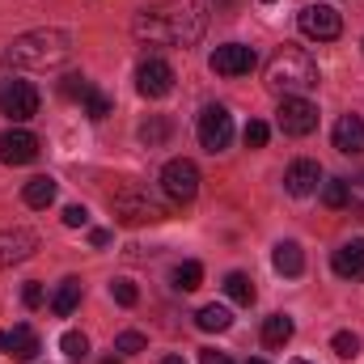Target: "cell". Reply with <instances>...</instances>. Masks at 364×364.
Here are the masks:
<instances>
[{
	"mask_svg": "<svg viewBox=\"0 0 364 364\" xmlns=\"http://www.w3.org/2000/svg\"><path fill=\"white\" fill-rule=\"evenodd\" d=\"M267 136H272V127H267L263 119H250V123H246V149H263Z\"/></svg>",
	"mask_w": 364,
	"mask_h": 364,
	"instance_id": "cell-29",
	"label": "cell"
},
{
	"mask_svg": "<svg viewBox=\"0 0 364 364\" xmlns=\"http://www.w3.org/2000/svg\"><path fill=\"white\" fill-rule=\"evenodd\" d=\"M331 267L343 279H364V242H343L335 255H331Z\"/></svg>",
	"mask_w": 364,
	"mask_h": 364,
	"instance_id": "cell-17",
	"label": "cell"
},
{
	"mask_svg": "<svg viewBox=\"0 0 364 364\" xmlns=\"http://www.w3.org/2000/svg\"><path fill=\"white\" fill-rule=\"evenodd\" d=\"M34 250H38V233H30V229H4L0 233V272L13 267V263H26Z\"/></svg>",
	"mask_w": 364,
	"mask_h": 364,
	"instance_id": "cell-13",
	"label": "cell"
},
{
	"mask_svg": "<svg viewBox=\"0 0 364 364\" xmlns=\"http://www.w3.org/2000/svg\"><path fill=\"white\" fill-rule=\"evenodd\" d=\"M322 203H326L331 212L348 208V182H343V178H331L326 186H322Z\"/></svg>",
	"mask_w": 364,
	"mask_h": 364,
	"instance_id": "cell-27",
	"label": "cell"
},
{
	"mask_svg": "<svg viewBox=\"0 0 364 364\" xmlns=\"http://www.w3.org/2000/svg\"><path fill=\"white\" fill-rule=\"evenodd\" d=\"M246 364H267V360H246Z\"/></svg>",
	"mask_w": 364,
	"mask_h": 364,
	"instance_id": "cell-40",
	"label": "cell"
},
{
	"mask_svg": "<svg viewBox=\"0 0 364 364\" xmlns=\"http://www.w3.org/2000/svg\"><path fill=\"white\" fill-rule=\"evenodd\" d=\"M73 55V34L60 26H43V30H26L4 47V60L13 68H55Z\"/></svg>",
	"mask_w": 364,
	"mask_h": 364,
	"instance_id": "cell-2",
	"label": "cell"
},
{
	"mask_svg": "<svg viewBox=\"0 0 364 364\" xmlns=\"http://www.w3.org/2000/svg\"><path fill=\"white\" fill-rule=\"evenodd\" d=\"M199 364H233V360H229L225 352H216V348H203V352H199Z\"/></svg>",
	"mask_w": 364,
	"mask_h": 364,
	"instance_id": "cell-37",
	"label": "cell"
},
{
	"mask_svg": "<svg viewBox=\"0 0 364 364\" xmlns=\"http://www.w3.org/2000/svg\"><path fill=\"white\" fill-rule=\"evenodd\" d=\"M195 326H199V331H216V335H220V331H229V326H233V314H229L225 305H203V309L195 314Z\"/></svg>",
	"mask_w": 364,
	"mask_h": 364,
	"instance_id": "cell-22",
	"label": "cell"
},
{
	"mask_svg": "<svg viewBox=\"0 0 364 364\" xmlns=\"http://www.w3.org/2000/svg\"><path fill=\"white\" fill-rule=\"evenodd\" d=\"M348 203H352V208H356V212L364 216V174L348 182Z\"/></svg>",
	"mask_w": 364,
	"mask_h": 364,
	"instance_id": "cell-35",
	"label": "cell"
},
{
	"mask_svg": "<svg viewBox=\"0 0 364 364\" xmlns=\"http://www.w3.org/2000/svg\"><path fill=\"white\" fill-rule=\"evenodd\" d=\"M318 81L322 77H318L314 55L301 51V47H292V43H284L267 60V85L275 93H284V97H305L309 90H318Z\"/></svg>",
	"mask_w": 364,
	"mask_h": 364,
	"instance_id": "cell-3",
	"label": "cell"
},
{
	"mask_svg": "<svg viewBox=\"0 0 364 364\" xmlns=\"http://www.w3.org/2000/svg\"><path fill=\"white\" fill-rule=\"evenodd\" d=\"M292 364H309V360H292Z\"/></svg>",
	"mask_w": 364,
	"mask_h": 364,
	"instance_id": "cell-41",
	"label": "cell"
},
{
	"mask_svg": "<svg viewBox=\"0 0 364 364\" xmlns=\"http://www.w3.org/2000/svg\"><path fill=\"white\" fill-rule=\"evenodd\" d=\"M335 149L343 157H360L364 153V114H343L335 123Z\"/></svg>",
	"mask_w": 364,
	"mask_h": 364,
	"instance_id": "cell-15",
	"label": "cell"
},
{
	"mask_svg": "<svg viewBox=\"0 0 364 364\" xmlns=\"http://www.w3.org/2000/svg\"><path fill=\"white\" fill-rule=\"evenodd\" d=\"M0 352L13 356V360H34V356H38V335H34L30 326L0 331Z\"/></svg>",
	"mask_w": 364,
	"mask_h": 364,
	"instance_id": "cell-16",
	"label": "cell"
},
{
	"mask_svg": "<svg viewBox=\"0 0 364 364\" xmlns=\"http://www.w3.org/2000/svg\"><path fill=\"white\" fill-rule=\"evenodd\" d=\"M60 348H64L68 360H85V356H90V339H85L81 331H68V335L60 339Z\"/></svg>",
	"mask_w": 364,
	"mask_h": 364,
	"instance_id": "cell-28",
	"label": "cell"
},
{
	"mask_svg": "<svg viewBox=\"0 0 364 364\" xmlns=\"http://www.w3.org/2000/svg\"><path fill=\"white\" fill-rule=\"evenodd\" d=\"M90 90H93V85L81 77V73H68V77L60 81V93H64V97H85Z\"/></svg>",
	"mask_w": 364,
	"mask_h": 364,
	"instance_id": "cell-32",
	"label": "cell"
},
{
	"mask_svg": "<svg viewBox=\"0 0 364 364\" xmlns=\"http://www.w3.org/2000/svg\"><path fill=\"white\" fill-rule=\"evenodd\" d=\"M296 21H301V30H305L309 38H318V43H331V38L343 34V17H339L331 4H305Z\"/></svg>",
	"mask_w": 364,
	"mask_h": 364,
	"instance_id": "cell-9",
	"label": "cell"
},
{
	"mask_svg": "<svg viewBox=\"0 0 364 364\" xmlns=\"http://www.w3.org/2000/svg\"><path fill=\"white\" fill-rule=\"evenodd\" d=\"M275 123L284 136H309L318 127V106L309 97H284L279 110H275Z\"/></svg>",
	"mask_w": 364,
	"mask_h": 364,
	"instance_id": "cell-7",
	"label": "cell"
},
{
	"mask_svg": "<svg viewBox=\"0 0 364 364\" xmlns=\"http://www.w3.org/2000/svg\"><path fill=\"white\" fill-rule=\"evenodd\" d=\"M140 140L149 144V149H157V144H166L170 140V119L166 114H153L144 127H140Z\"/></svg>",
	"mask_w": 364,
	"mask_h": 364,
	"instance_id": "cell-24",
	"label": "cell"
},
{
	"mask_svg": "<svg viewBox=\"0 0 364 364\" xmlns=\"http://www.w3.org/2000/svg\"><path fill=\"white\" fill-rule=\"evenodd\" d=\"M114 352H123V356H136V352H144V335H140V331H123V335L114 339Z\"/></svg>",
	"mask_w": 364,
	"mask_h": 364,
	"instance_id": "cell-31",
	"label": "cell"
},
{
	"mask_svg": "<svg viewBox=\"0 0 364 364\" xmlns=\"http://www.w3.org/2000/svg\"><path fill=\"white\" fill-rule=\"evenodd\" d=\"M161 191H166L174 203H191V199L199 195V166L186 161V157L166 161V170H161Z\"/></svg>",
	"mask_w": 364,
	"mask_h": 364,
	"instance_id": "cell-6",
	"label": "cell"
},
{
	"mask_svg": "<svg viewBox=\"0 0 364 364\" xmlns=\"http://www.w3.org/2000/svg\"><path fill=\"white\" fill-rule=\"evenodd\" d=\"M85 110H90V119H106V114H110V97L97 93V90H90L85 93Z\"/></svg>",
	"mask_w": 364,
	"mask_h": 364,
	"instance_id": "cell-33",
	"label": "cell"
},
{
	"mask_svg": "<svg viewBox=\"0 0 364 364\" xmlns=\"http://www.w3.org/2000/svg\"><path fill=\"white\" fill-rule=\"evenodd\" d=\"M110 296H114L119 305H127V309L140 301V292H136V284H132V279H114V284H110Z\"/></svg>",
	"mask_w": 364,
	"mask_h": 364,
	"instance_id": "cell-30",
	"label": "cell"
},
{
	"mask_svg": "<svg viewBox=\"0 0 364 364\" xmlns=\"http://www.w3.org/2000/svg\"><path fill=\"white\" fill-rule=\"evenodd\" d=\"M331 352H335L339 360H356V356H360V339H356L352 331H339V335L331 339Z\"/></svg>",
	"mask_w": 364,
	"mask_h": 364,
	"instance_id": "cell-26",
	"label": "cell"
},
{
	"mask_svg": "<svg viewBox=\"0 0 364 364\" xmlns=\"http://www.w3.org/2000/svg\"><path fill=\"white\" fill-rule=\"evenodd\" d=\"M21 301H26V309H38V305H43V284L30 279V284L21 288Z\"/></svg>",
	"mask_w": 364,
	"mask_h": 364,
	"instance_id": "cell-36",
	"label": "cell"
},
{
	"mask_svg": "<svg viewBox=\"0 0 364 364\" xmlns=\"http://www.w3.org/2000/svg\"><path fill=\"white\" fill-rule=\"evenodd\" d=\"M229 140H233V114L225 106H203V114H199V144L208 153H220V149H229Z\"/></svg>",
	"mask_w": 364,
	"mask_h": 364,
	"instance_id": "cell-8",
	"label": "cell"
},
{
	"mask_svg": "<svg viewBox=\"0 0 364 364\" xmlns=\"http://www.w3.org/2000/svg\"><path fill=\"white\" fill-rule=\"evenodd\" d=\"M21 199H26V208H47V203L55 199V178H47V174L30 178L26 191H21Z\"/></svg>",
	"mask_w": 364,
	"mask_h": 364,
	"instance_id": "cell-20",
	"label": "cell"
},
{
	"mask_svg": "<svg viewBox=\"0 0 364 364\" xmlns=\"http://www.w3.org/2000/svg\"><path fill=\"white\" fill-rule=\"evenodd\" d=\"M161 364H186V360H182V356H166Z\"/></svg>",
	"mask_w": 364,
	"mask_h": 364,
	"instance_id": "cell-39",
	"label": "cell"
},
{
	"mask_svg": "<svg viewBox=\"0 0 364 364\" xmlns=\"http://www.w3.org/2000/svg\"><path fill=\"white\" fill-rule=\"evenodd\" d=\"M225 292H229L237 305H250V301H255V284H250V275H246V272L225 275Z\"/></svg>",
	"mask_w": 364,
	"mask_h": 364,
	"instance_id": "cell-23",
	"label": "cell"
},
{
	"mask_svg": "<svg viewBox=\"0 0 364 364\" xmlns=\"http://www.w3.org/2000/svg\"><path fill=\"white\" fill-rule=\"evenodd\" d=\"M106 364H114V360H106Z\"/></svg>",
	"mask_w": 364,
	"mask_h": 364,
	"instance_id": "cell-43",
	"label": "cell"
},
{
	"mask_svg": "<svg viewBox=\"0 0 364 364\" xmlns=\"http://www.w3.org/2000/svg\"><path fill=\"white\" fill-rule=\"evenodd\" d=\"M0 114H9L13 123L34 119V114H38V90H34L30 81H17V77L0 81Z\"/></svg>",
	"mask_w": 364,
	"mask_h": 364,
	"instance_id": "cell-5",
	"label": "cell"
},
{
	"mask_svg": "<svg viewBox=\"0 0 364 364\" xmlns=\"http://www.w3.org/2000/svg\"><path fill=\"white\" fill-rule=\"evenodd\" d=\"M77 305H81V279H77V275H68V279L60 284V292L51 296V309H55L60 318H68Z\"/></svg>",
	"mask_w": 364,
	"mask_h": 364,
	"instance_id": "cell-19",
	"label": "cell"
},
{
	"mask_svg": "<svg viewBox=\"0 0 364 364\" xmlns=\"http://www.w3.org/2000/svg\"><path fill=\"white\" fill-rule=\"evenodd\" d=\"M292 331H296V326H292L288 314H272V318L263 322V343H267V348H284V343L292 339Z\"/></svg>",
	"mask_w": 364,
	"mask_h": 364,
	"instance_id": "cell-21",
	"label": "cell"
},
{
	"mask_svg": "<svg viewBox=\"0 0 364 364\" xmlns=\"http://www.w3.org/2000/svg\"><path fill=\"white\" fill-rule=\"evenodd\" d=\"M136 90L144 93V97H166V93L174 90V68H170L166 60L149 55V60L136 68Z\"/></svg>",
	"mask_w": 364,
	"mask_h": 364,
	"instance_id": "cell-11",
	"label": "cell"
},
{
	"mask_svg": "<svg viewBox=\"0 0 364 364\" xmlns=\"http://www.w3.org/2000/svg\"><path fill=\"white\" fill-rule=\"evenodd\" d=\"M263 4H272V0H263Z\"/></svg>",
	"mask_w": 364,
	"mask_h": 364,
	"instance_id": "cell-42",
	"label": "cell"
},
{
	"mask_svg": "<svg viewBox=\"0 0 364 364\" xmlns=\"http://www.w3.org/2000/svg\"><path fill=\"white\" fill-rule=\"evenodd\" d=\"M106 242H110V233H106V229H93V233H90V246H106Z\"/></svg>",
	"mask_w": 364,
	"mask_h": 364,
	"instance_id": "cell-38",
	"label": "cell"
},
{
	"mask_svg": "<svg viewBox=\"0 0 364 364\" xmlns=\"http://www.w3.org/2000/svg\"><path fill=\"white\" fill-rule=\"evenodd\" d=\"M212 73H220V77H250L255 73V51L246 47V43H225V47H216L212 51Z\"/></svg>",
	"mask_w": 364,
	"mask_h": 364,
	"instance_id": "cell-10",
	"label": "cell"
},
{
	"mask_svg": "<svg viewBox=\"0 0 364 364\" xmlns=\"http://www.w3.org/2000/svg\"><path fill=\"white\" fill-rule=\"evenodd\" d=\"M38 157V136H30L26 127L0 132V161L4 166H30Z\"/></svg>",
	"mask_w": 364,
	"mask_h": 364,
	"instance_id": "cell-12",
	"label": "cell"
},
{
	"mask_svg": "<svg viewBox=\"0 0 364 364\" xmlns=\"http://www.w3.org/2000/svg\"><path fill=\"white\" fill-rule=\"evenodd\" d=\"M110 212L119 225H153V220H166L170 208L149 191V186H123L114 199H110Z\"/></svg>",
	"mask_w": 364,
	"mask_h": 364,
	"instance_id": "cell-4",
	"label": "cell"
},
{
	"mask_svg": "<svg viewBox=\"0 0 364 364\" xmlns=\"http://www.w3.org/2000/svg\"><path fill=\"white\" fill-rule=\"evenodd\" d=\"M199 284H203V267H199V263H178V267H174V288L195 292Z\"/></svg>",
	"mask_w": 364,
	"mask_h": 364,
	"instance_id": "cell-25",
	"label": "cell"
},
{
	"mask_svg": "<svg viewBox=\"0 0 364 364\" xmlns=\"http://www.w3.org/2000/svg\"><path fill=\"white\" fill-rule=\"evenodd\" d=\"M64 225H68V229H81V225H90V212H85L81 203H68V208H64Z\"/></svg>",
	"mask_w": 364,
	"mask_h": 364,
	"instance_id": "cell-34",
	"label": "cell"
},
{
	"mask_svg": "<svg viewBox=\"0 0 364 364\" xmlns=\"http://www.w3.org/2000/svg\"><path fill=\"white\" fill-rule=\"evenodd\" d=\"M208 13L199 0H166L153 9H140L132 21V34L149 47H191L203 38Z\"/></svg>",
	"mask_w": 364,
	"mask_h": 364,
	"instance_id": "cell-1",
	"label": "cell"
},
{
	"mask_svg": "<svg viewBox=\"0 0 364 364\" xmlns=\"http://www.w3.org/2000/svg\"><path fill=\"white\" fill-rule=\"evenodd\" d=\"M272 263H275V272L279 275H301L305 272V255H301L296 242H279L275 255H272Z\"/></svg>",
	"mask_w": 364,
	"mask_h": 364,
	"instance_id": "cell-18",
	"label": "cell"
},
{
	"mask_svg": "<svg viewBox=\"0 0 364 364\" xmlns=\"http://www.w3.org/2000/svg\"><path fill=\"white\" fill-rule=\"evenodd\" d=\"M318 182H322V166H318V161H309V157L292 161V166H288V174H284L288 195H314V191H318Z\"/></svg>",
	"mask_w": 364,
	"mask_h": 364,
	"instance_id": "cell-14",
	"label": "cell"
}]
</instances>
